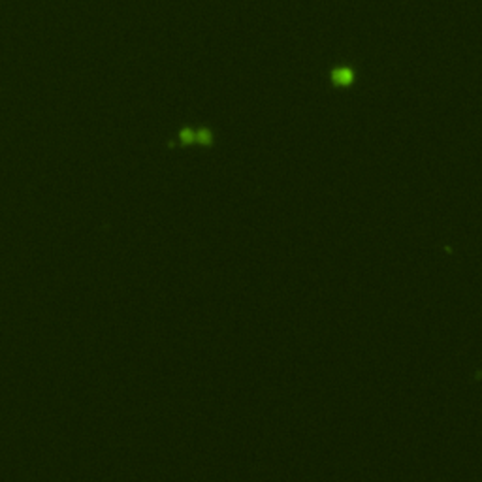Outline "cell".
I'll return each mask as SVG.
<instances>
[{
    "instance_id": "6da1fadb",
    "label": "cell",
    "mask_w": 482,
    "mask_h": 482,
    "mask_svg": "<svg viewBox=\"0 0 482 482\" xmlns=\"http://www.w3.org/2000/svg\"><path fill=\"white\" fill-rule=\"evenodd\" d=\"M353 79H354V75L351 70H335V72H333V81H335L337 85H349Z\"/></svg>"
}]
</instances>
